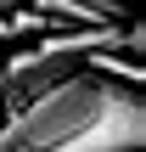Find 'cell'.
<instances>
[{
	"label": "cell",
	"mask_w": 146,
	"mask_h": 152,
	"mask_svg": "<svg viewBox=\"0 0 146 152\" xmlns=\"http://www.w3.org/2000/svg\"><path fill=\"white\" fill-rule=\"evenodd\" d=\"M56 23H45L34 6L28 11H11V17H0V39H23V34H51Z\"/></svg>",
	"instance_id": "cell-4"
},
{
	"label": "cell",
	"mask_w": 146,
	"mask_h": 152,
	"mask_svg": "<svg viewBox=\"0 0 146 152\" xmlns=\"http://www.w3.org/2000/svg\"><path fill=\"white\" fill-rule=\"evenodd\" d=\"M101 96H107V79H96V73H68V79L51 85L45 96L23 102V107L6 118V130L17 135L23 152H56L62 141H73V135L101 113Z\"/></svg>",
	"instance_id": "cell-1"
},
{
	"label": "cell",
	"mask_w": 146,
	"mask_h": 152,
	"mask_svg": "<svg viewBox=\"0 0 146 152\" xmlns=\"http://www.w3.org/2000/svg\"><path fill=\"white\" fill-rule=\"evenodd\" d=\"M0 124H6V107H0Z\"/></svg>",
	"instance_id": "cell-6"
},
{
	"label": "cell",
	"mask_w": 146,
	"mask_h": 152,
	"mask_svg": "<svg viewBox=\"0 0 146 152\" xmlns=\"http://www.w3.org/2000/svg\"><path fill=\"white\" fill-rule=\"evenodd\" d=\"M0 152H23V147H17V135H11L6 124H0Z\"/></svg>",
	"instance_id": "cell-5"
},
{
	"label": "cell",
	"mask_w": 146,
	"mask_h": 152,
	"mask_svg": "<svg viewBox=\"0 0 146 152\" xmlns=\"http://www.w3.org/2000/svg\"><path fill=\"white\" fill-rule=\"evenodd\" d=\"M45 23H73V28H101L118 23V0H34Z\"/></svg>",
	"instance_id": "cell-3"
},
{
	"label": "cell",
	"mask_w": 146,
	"mask_h": 152,
	"mask_svg": "<svg viewBox=\"0 0 146 152\" xmlns=\"http://www.w3.org/2000/svg\"><path fill=\"white\" fill-rule=\"evenodd\" d=\"M146 141V107L129 85H113L107 79V96H101V113L56 152H141Z\"/></svg>",
	"instance_id": "cell-2"
}]
</instances>
